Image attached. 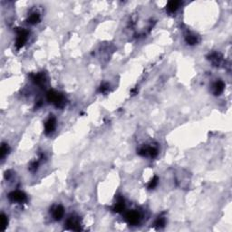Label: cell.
I'll return each mask as SVG.
<instances>
[{
	"label": "cell",
	"mask_w": 232,
	"mask_h": 232,
	"mask_svg": "<svg viewBox=\"0 0 232 232\" xmlns=\"http://www.w3.org/2000/svg\"><path fill=\"white\" fill-rule=\"evenodd\" d=\"M47 99L49 102H53L54 104H56V106L61 107L63 104H64V97L63 95H61L60 93L55 92V91H50L47 93Z\"/></svg>",
	"instance_id": "cell-1"
},
{
	"label": "cell",
	"mask_w": 232,
	"mask_h": 232,
	"mask_svg": "<svg viewBox=\"0 0 232 232\" xmlns=\"http://www.w3.org/2000/svg\"><path fill=\"white\" fill-rule=\"evenodd\" d=\"M27 36H28V32L25 29H20L17 32V37L16 41V46L19 49L21 47H23L26 44V42L27 41Z\"/></svg>",
	"instance_id": "cell-2"
},
{
	"label": "cell",
	"mask_w": 232,
	"mask_h": 232,
	"mask_svg": "<svg viewBox=\"0 0 232 232\" xmlns=\"http://www.w3.org/2000/svg\"><path fill=\"white\" fill-rule=\"evenodd\" d=\"M8 198L11 201L17 202V203H24L27 199L26 195L24 192L19 191H16L11 192L8 195Z\"/></svg>",
	"instance_id": "cell-3"
},
{
	"label": "cell",
	"mask_w": 232,
	"mask_h": 232,
	"mask_svg": "<svg viewBox=\"0 0 232 232\" xmlns=\"http://www.w3.org/2000/svg\"><path fill=\"white\" fill-rule=\"evenodd\" d=\"M140 214L135 211V210H132V211H129L127 214H126V220L128 221V223L130 225H137L139 223L140 221Z\"/></svg>",
	"instance_id": "cell-4"
},
{
	"label": "cell",
	"mask_w": 232,
	"mask_h": 232,
	"mask_svg": "<svg viewBox=\"0 0 232 232\" xmlns=\"http://www.w3.org/2000/svg\"><path fill=\"white\" fill-rule=\"evenodd\" d=\"M66 225L69 228L73 229V230H80V221L77 217H71L67 219Z\"/></svg>",
	"instance_id": "cell-5"
},
{
	"label": "cell",
	"mask_w": 232,
	"mask_h": 232,
	"mask_svg": "<svg viewBox=\"0 0 232 232\" xmlns=\"http://www.w3.org/2000/svg\"><path fill=\"white\" fill-rule=\"evenodd\" d=\"M56 122L54 117H50L45 124V132L46 134H50L56 129Z\"/></svg>",
	"instance_id": "cell-6"
},
{
	"label": "cell",
	"mask_w": 232,
	"mask_h": 232,
	"mask_svg": "<svg viewBox=\"0 0 232 232\" xmlns=\"http://www.w3.org/2000/svg\"><path fill=\"white\" fill-rule=\"evenodd\" d=\"M52 214H53V217H54V218L56 220H60L65 214L64 208H63L62 206H56L55 209H53Z\"/></svg>",
	"instance_id": "cell-7"
},
{
	"label": "cell",
	"mask_w": 232,
	"mask_h": 232,
	"mask_svg": "<svg viewBox=\"0 0 232 232\" xmlns=\"http://www.w3.org/2000/svg\"><path fill=\"white\" fill-rule=\"evenodd\" d=\"M224 90V83L222 81H218L213 84V93L216 95H218Z\"/></svg>",
	"instance_id": "cell-8"
},
{
	"label": "cell",
	"mask_w": 232,
	"mask_h": 232,
	"mask_svg": "<svg viewBox=\"0 0 232 232\" xmlns=\"http://www.w3.org/2000/svg\"><path fill=\"white\" fill-rule=\"evenodd\" d=\"M179 5H180V2L178 1H171L169 2L167 5V10L169 13H174L176 10L179 7Z\"/></svg>",
	"instance_id": "cell-9"
},
{
	"label": "cell",
	"mask_w": 232,
	"mask_h": 232,
	"mask_svg": "<svg viewBox=\"0 0 232 232\" xmlns=\"http://www.w3.org/2000/svg\"><path fill=\"white\" fill-rule=\"evenodd\" d=\"M33 80L34 82L38 84V85H40V84H43L46 81V77L44 75V73H37V75H36L34 77H33Z\"/></svg>",
	"instance_id": "cell-10"
},
{
	"label": "cell",
	"mask_w": 232,
	"mask_h": 232,
	"mask_svg": "<svg viewBox=\"0 0 232 232\" xmlns=\"http://www.w3.org/2000/svg\"><path fill=\"white\" fill-rule=\"evenodd\" d=\"M185 39H186V42L189 45H196L199 42L198 36H196L194 35H188Z\"/></svg>",
	"instance_id": "cell-11"
},
{
	"label": "cell",
	"mask_w": 232,
	"mask_h": 232,
	"mask_svg": "<svg viewBox=\"0 0 232 232\" xmlns=\"http://www.w3.org/2000/svg\"><path fill=\"white\" fill-rule=\"evenodd\" d=\"M40 21V16L37 13H34L32 15H30V16L28 17V23L35 25L36 23H38Z\"/></svg>",
	"instance_id": "cell-12"
},
{
	"label": "cell",
	"mask_w": 232,
	"mask_h": 232,
	"mask_svg": "<svg viewBox=\"0 0 232 232\" xmlns=\"http://www.w3.org/2000/svg\"><path fill=\"white\" fill-rule=\"evenodd\" d=\"M124 209V201L123 200H119V201L116 203V205L113 208V210L115 212H121Z\"/></svg>",
	"instance_id": "cell-13"
},
{
	"label": "cell",
	"mask_w": 232,
	"mask_h": 232,
	"mask_svg": "<svg viewBox=\"0 0 232 232\" xmlns=\"http://www.w3.org/2000/svg\"><path fill=\"white\" fill-rule=\"evenodd\" d=\"M8 151H9L8 146L6 144L3 143L1 146V151H0V157H1V159H4L5 156L8 153Z\"/></svg>",
	"instance_id": "cell-14"
},
{
	"label": "cell",
	"mask_w": 232,
	"mask_h": 232,
	"mask_svg": "<svg viewBox=\"0 0 232 232\" xmlns=\"http://www.w3.org/2000/svg\"><path fill=\"white\" fill-rule=\"evenodd\" d=\"M165 225V218L162 217H159L157 218V220L155 221V227L158 228H161L162 227H164Z\"/></svg>",
	"instance_id": "cell-15"
},
{
	"label": "cell",
	"mask_w": 232,
	"mask_h": 232,
	"mask_svg": "<svg viewBox=\"0 0 232 232\" xmlns=\"http://www.w3.org/2000/svg\"><path fill=\"white\" fill-rule=\"evenodd\" d=\"M210 60H211L214 64L216 65H218L220 61H221V57L218 54H217V53H214V54H212L211 56H210Z\"/></svg>",
	"instance_id": "cell-16"
},
{
	"label": "cell",
	"mask_w": 232,
	"mask_h": 232,
	"mask_svg": "<svg viewBox=\"0 0 232 232\" xmlns=\"http://www.w3.org/2000/svg\"><path fill=\"white\" fill-rule=\"evenodd\" d=\"M7 223H8V220H7V218L5 214H2L1 215V228L3 230L6 229V228L7 227Z\"/></svg>",
	"instance_id": "cell-17"
},
{
	"label": "cell",
	"mask_w": 232,
	"mask_h": 232,
	"mask_svg": "<svg viewBox=\"0 0 232 232\" xmlns=\"http://www.w3.org/2000/svg\"><path fill=\"white\" fill-rule=\"evenodd\" d=\"M157 184H158V178L154 177L152 180L151 181L150 184H149V189H154Z\"/></svg>",
	"instance_id": "cell-18"
},
{
	"label": "cell",
	"mask_w": 232,
	"mask_h": 232,
	"mask_svg": "<svg viewBox=\"0 0 232 232\" xmlns=\"http://www.w3.org/2000/svg\"><path fill=\"white\" fill-rule=\"evenodd\" d=\"M37 166H38V163L36 162H33L32 164H31V166H30V170L32 171V172H35L36 169H37Z\"/></svg>",
	"instance_id": "cell-19"
},
{
	"label": "cell",
	"mask_w": 232,
	"mask_h": 232,
	"mask_svg": "<svg viewBox=\"0 0 232 232\" xmlns=\"http://www.w3.org/2000/svg\"><path fill=\"white\" fill-rule=\"evenodd\" d=\"M107 89H108L107 85H102V86H101V88H100V92H102V93H103V92L106 91Z\"/></svg>",
	"instance_id": "cell-20"
}]
</instances>
